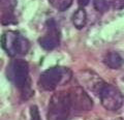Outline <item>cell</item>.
<instances>
[{"label": "cell", "instance_id": "30bf717a", "mask_svg": "<svg viewBox=\"0 0 124 120\" xmlns=\"http://www.w3.org/2000/svg\"><path fill=\"white\" fill-rule=\"evenodd\" d=\"M87 23V14L83 7L76 10V13L72 16V24L78 29H82L85 27Z\"/></svg>", "mask_w": 124, "mask_h": 120}, {"label": "cell", "instance_id": "52a82bcc", "mask_svg": "<svg viewBox=\"0 0 124 120\" xmlns=\"http://www.w3.org/2000/svg\"><path fill=\"white\" fill-rule=\"evenodd\" d=\"M48 33L39 38V45L42 49L51 51L59 45V32H58L56 23L53 20L48 21Z\"/></svg>", "mask_w": 124, "mask_h": 120}, {"label": "cell", "instance_id": "e0dca14e", "mask_svg": "<svg viewBox=\"0 0 124 120\" xmlns=\"http://www.w3.org/2000/svg\"><path fill=\"white\" fill-rule=\"evenodd\" d=\"M113 4L115 9H122L124 8V0H114Z\"/></svg>", "mask_w": 124, "mask_h": 120}, {"label": "cell", "instance_id": "5b68a950", "mask_svg": "<svg viewBox=\"0 0 124 120\" xmlns=\"http://www.w3.org/2000/svg\"><path fill=\"white\" fill-rule=\"evenodd\" d=\"M78 79H79L80 83L83 87H86L88 90H90L91 92L97 95L100 94L102 88L106 85L103 80L98 75H96L95 72L90 71L80 72L79 75H78Z\"/></svg>", "mask_w": 124, "mask_h": 120}, {"label": "cell", "instance_id": "9c48e42d", "mask_svg": "<svg viewBox=\"0 0 124 120\" xmlns=\"http://www.w3.org/2000/svg\"><path fill=\"white\" fill-rule=\"evenodd\" d=\"M104 64L111 69H118L123 65V59L117 52L108 53L103 59Z\"/></svg>", "mask_w": 124, "mask_h": 120}, {"label": "cell", "instance_id": "5bb4252c", "mask_svg": "<svg viewBox=\"0 0 124 120\" xmlns=\"http://www.w3.org/2000/svg\"><path fill=\"white\" fill-rule=\"evenodd\" d=\"M1 23L3 25H9V24H14L16 23V19L15 16L11 10H6L4 15L1 18Z\"/></svg>", "mask_w": 124, "mask_h": 120}, {"label": "cell", "instance_id": "4fadbf2b", "mask_svg": "<svg viewBox=\"0 0 124 120\" xmlns=\"http://www.w3.org/2000/svg\"><path fill=\"white\" fill-rule=\"evenodd\" d=\"M114 0H93L94 8L99 13H104L110 8V4Z\"/></svg>", "mask_w": 124, "mask_h": 120}, {"label": "cell", "instance_id": "ac0fdd59", "mask_svg": "<svg viewBox=\"0 0 124 120\" xmlns=\"http://www.w3.org/2000/svg\"><path fill=\"white\" fill-rule=\"evenodd\" d=\"M78 2H79V5L81 7H85L89 4V2H90V0H78Z\"/></svg>", "mask_w": 124, "mask_h": 120}, {"label": "cell", "instance_id": "9a60e30c", "mask_svg": "<svg viewBox=\"0 0 124 120\" xmlns=\"http://www.w3.org/2000/svg\"><path fill=\"white\" fill-rule=\"evenodd\" d=\"M21 89H22V98L23 99H28L30 96L33 94V91L31 90V87H30V81L29 80Z\"/></svg>", "mask_w": 124, "mask_h": 120}, {"label": "cell", "instance_id": "7a4b0ae2", "mask_svg": "<svg viewBox=\"0 0 124 120\" xmlns=\"http://www.w3.org/2000/svg\"><path fill=\"white\" fill-rule=\"evenodd\" d=\"M71 110L69 93L65 91L57 92L49 103L48 120H67Z\"/></svg>", "mask_w": 124, "mask_h": 120}, {"label": "cell", "instance_id": "2e32d148", "mask_svg": "<svg viewBox=\"0 0 124 120\" xmlns=\"http://www.w3.org/2000/svg\"><path fill=\"white\" fill-rule=\"evenodd\" d=\"M30 117H31V120H41L39 111H38V108L36 106L30 107Z\"/></svg>", "mask_w": 124, "mask_h": 120}, {"label": "cell", "instance_id": "8992f818", "mask_svg": "<svg viewBox=\"0 0 124 120\" xmlns=\"http://www.w3.org/2000/svg\"><path fill=\"white\" fill-rule=\"evenodd\" d=\"M10 69H11V78H13L16 86L22 88L29 80L28 63L23 59H17L11 63Z\"/></svg>", "mask_w": 124, "mask_h": 120}, {"label": "cell", "instance_id": "3957f363", "mask_svg": "<svg viewBox=\"0 0 124 120\" xmlns=\"http://www.w3.org/2000/svg\"><path fill=\"white\" fill-rule=\"evenodd\" d=\"M100 103L108 111H117L122 107L124 97L121 91L113 85L106 84L99 94Z\"/></svg>", "mask_w": 124, "mask_h": 120}, {"label": "cell", "instance_id": "44dd1931", "mask_svg": "<svg viewBox=\"0 0 124 120\" xmlns=\"http://www.w3.org/2000/svg\"><path fill=\"white\" fill-rule=\"evenodd\" d=\"M0 2H1V0H0Z\"/></svg>", "mask_w": 124, "mask_h": 120}, {"label": "cell", "instance_id": "6da1fadb", "mask_svg": "<svg viewBox=\"0 0 124 120\" xmlns=\"http://www.w3.org/2000/svg\"><path fill=\"white\" fill-rule=\"evenodd\" d=\"M72 73L69 68L55 66L48 68L40 75L38 80V85L42 90L52 91L59 85L68 83L71 79Z\"/></svg>", "mask_w": 124, "mask_h": 120}, {"label": "cell", "instance_id": "8fae6325", "mask_svg": "<svg viewBox=\"0 0 124 120\" xmlns=\"http://www.w3.org/2000/svg\"><path fill=\"white\" fill-rule=\"evenodd\" d=\"M29 48H30L29 41L27 40L24 36L18 34L17 40H16V44H15V53H16V55H18V54L24 55V54H26L27 52L29 51Z\"/></svg>", "mask_w": 124, "mask_h": 120}, {"label": "cell", "instance_id": "277c9868", "mask_svg": "<svg viewBox=\"0 0 124 120\" xmlns=\"http://www.w3.org/2000/svg\"><path fill=\"white\" fill-rule=\"evenodd\" d=\"M69 98H70L71 109L76 111H89L92 109L93 102L91 97L86 93L82 87H73L68 92Z\"/></svg>", "mask_w": 124, "mask_h": 120}, {"label": "cell", "instance_id": "d6986e66", "mask_svg": "<svg viewBox=\"0 0 124 120\" xmlns=\"http://www.w3.org/2000/svg\"><path fill=\"white\" fill-rule=\"evenodd\" d=\"M115 120H123V119H122V118H116Z\"/></svg>", "mask_w": 124, "mask_h": 120}, {"label": "cell", "instance_id": "7c38bea8", "mask_svg": "<svg viewBox=\"0 0 124 120\" xmlns=\"http://www.w3.org/2000/svg\"><path fill=\"white\" fill-rule=\"evenodd\" d=\"M50 2L54 7H56L60 11L66 10L72 4V0H50Z\"/></svg>", "mask_w": 124, "mask_h": 120}, {"label": "cell", "instance_id": "ffe728a7", "mask_svg": "<svg viewBox=\"0 0 124 120\" xmlns=\"http://www.w3.org/2000/svg\"><path fill=\"white\" fill-rule=\"evenodd\" d=\"M123 81H124V77H123Z\"/></svg>", "mask_w": 124, "mask_h": 120}, {"label": "cell", "instance_id": "ba28073f", "mask_svg": "<svg viewBox=\"0 0 124 120\" xmlns=\"http://www.w3.org/2000/svg\"><path fill=\"white\" fill-rule=\"evenodd\" d=\"M17 36H18L17 32L7 31V32L3 33L1 35V38H0V44H1L2 49L4 50L9 56H16L15 44H16Z\"/></svg>", "mask_w": 124, "mask_h": 120}]
</instances>
